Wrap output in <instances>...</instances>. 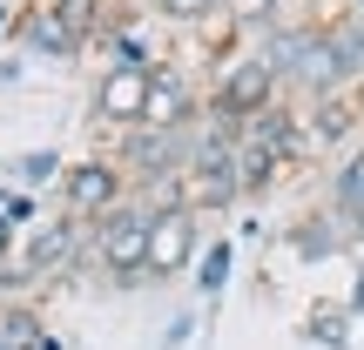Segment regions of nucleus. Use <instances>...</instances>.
Listing matches in <instances>:
<instances>
[{
    "label": "nucleus",
    "instance_id": "dca6fc26",
    "mask_svg": "<svg viewBox=\"0 0 364 350\" xmlns=\"http://www.w3.org/2000/svg\"><path fill=\"white\" fill-rule=\"evenodd\" d=\"M156 13H169V21H182V27H196V21H230L223 0H156Z\"/></svg>",
    "mask_w": 364,
    "mask_h": 350
},
{
    "label": "nucleus",
    "instance_id": "f257e3e1",
    "mask_svg": "<svg viewBox=\"0 0 364 350\" xmlns=\"http://www.w3.org/2000/svg\"><path fill=\"white\" fill-rule=\"evenodd\" d=\"M149 222H156V216H149L142 202H115L108 216H95L88 249H95V263H102L122 290L149 283Z\"/></svg>",
    "mask_w": 364,
    "mask_h": 350
},
{
    "label": "nucleus",
    "instance_id": "0eeeda50",
    "mask_svg": "<svg viewBox=\"0 0 364 350\" xmlns=\"http://www.w3.org/2000/svg\"><path fill=\"white\" fill-rule=\"evenodd\" d=\"M21 40L41 54V61H75V54L88 48V40H81V34H75V27H68L54 7H27V21H21Z\"/></svg>",
    "mask_w": 364,
    "mask_h": 350
},
{
    "label": "nucleus",
    "instance_id": "aec40b11",
    "mask_svg": "<svg viewBox=\"0 0 364 350\" xmlns=\"http://www.w3.org/2000/svg\"><path fill=\"white\" fill-rule=\"evenodd\" d=\"M21 21H27V13L14 7V0H0V40H14V34H21Z\"/></svg>",
    "mask_w": 364,
    "mask_h": 350
},
{
    "label": "nucleus",
    "instance_id": "9d476101",
    "mask_svg": "<svg viewBox=\"0 0 364 350\" xmlns=\"http://www.w3.org/2000/svg\"><path fill=\"white\" fill-rule=\"evenodd\" d=\"M351 324H358L351 303H317L304 337H311V344H331V350H351Z\"/></svg>",
    "mask_w": 364,
    "mask_h": 350
},
{
    "label": "nucleus",
    "instance_id": "4be33fe9",
    "mask_svg": "<svg viewBox=\"0 0 364 350\" xmlns=\"http://www.w3.org/2000/svg\"><path fill=\"white\" fill-rule=\"evenodd\" d=\"M351 317H364V270H358V283H351Z\"/></svg>",
    "mask_w": 364,
    "mask_h": 350
},
{
    "label": "nucleus",
    "instance_id": "39448f33",
    "mask_svg": "<svg viewBox=\"0 0 364 350\" xmlns=\"http://www.w3.org/2000/svg\"><path fill=\"white\" fill-rule=\"evenodd\" d=\"M149 75L156 67H102V81H95V121L142 128L149 121Z\"/></svg>",
    "mask_w": 364,
    "mask_h": 350
},
{
    "label": "nucleus",
    "instance_id": "1a4fd4ad",
    "mask_svg": "<svg viewBox=\"0 0 364 350\" xmlns=\"http://www.w3.org/2000/svg\"><path fill=\"white\" fill-rule=\"evenodd\" d=\"M324 34H331V48H338L344 81H364V13H344V21H331Z\"/></svg>",
    "mask_w": 364,
    "mask_h": 350
},
{
    "label": "nucleus",
    "instance_id": "6e6552de",
    "mask_svg": "<svg viewBox=\"0 0 364 350\" xmlns=\"http://www.w3.org/2000/svg\"><path fill=\"white\" fill-rule=\"evenodd\" d=\"M304 128H311V142H351V128H358V108H351V94H324V102H311V115H304Z\"/></svg>",
    "mask_w": 364,
    "mask_h": 350
},
{
    "label": "nucleus",
    "instance_id": "9b49d317",
    "mask_svg": "<svg viewBox=\"0 0 364 350\" xmlns=\"http://www.w3.org/2000/svg\"><path fill=\"white\" fill-rule=\"evenodd\" d=\"M284 169H290V162H284V155H270V148H250V142L236 148V175H243V195H263Z\"/></svg>",
    "mask_w": 364,
    "mask_h": 350
},
{
    "label": "nucleus",
    "instance_id": "423d86ee",
    "mask_svg": "<svg viewBox=\"0 0 364 350\" xmlns=\"http://www.w3.org/2000/svg\"><path fill=\"white\" fill-rule=\"evenodd\" d=\"M81 256V216H61V222H41L34 243H27V263L7 276V283H34V276H54Z\"/></svg>",
    "mask_w": 364,
    "mask_h": 350
},
{
    "label": "nucleus",
    "instance_id": "f3484780",
    "mask_svg": "<svg viewBox=\"0 0 364 350\" xmlns=\"http://www.w3.org/2000/svg\"><path fill=\"white\" fill-rule=\"evenodd\" d=\"M277 7H284V0H223V13H230L236 27H270Z\"/></svg>",
    "mask_w": 364,
    "mask_h": 350
},
{
    "label": "nucleus",
    "instance_id": "5701e85b",
    "mask_svg": "<svg viewBox=\"0 0 364 350\" xmlns=\"http://www.w3.org/2000/svg\"><path fill=\"white\" fill-rule=\"evenodd\" d=\"M0 81H21V61H0Z\"/></svg>",
    "mask_w": 364,
    "mask_h": 350
},
{
    "label": "nucleus",
    "instance_id": "2eb2a0df",
    "mask_svg": "<svg viewBox=\"0 0 364 350\" xmlns=\"http://www.w3.org/2000/svg\"><path fill=\"white\" fill-rule=\"evenodd\" d=\"M14 175L34 189V182H61V175H68V162L54 155V148H34V155H21V162H14Z\"/></svg>",
    "mask_w": 364,
    "mask_h": 350
},
{
    "label": "nucleus",
    "instance_id": "f8f14e48",
    "mask_svg": "<svg viewBox=\"0 0 364 350\" xmlns=\"http://www.w3.org/2000/svg\"><path fill=\"white\" fill-rule=\"evenodd\" d=\"M230 270H236V249L230 243H203V256H196V290H203V297H223V290H230Z\"/></svg>",
    "mask_w": 364,
    "mask_h": 350
},
{
    "label": "nucleus",
    "instance_id": "6ab92c4d",
    "mask_svg": "<svg viewBox=\"0 0 364 350\" xmlns=\"http://www.w3.org/2000/svg\"><path fill=\"white\" fill-rule=\"evenodd\" d=\"M344 229H351V249H364V195L344 209Z\"/></svg>",
    "mask_w": 364,
    "mask_h": 350
},
{
    "label": "nucleus",
    "instance_id": "a211bd4d",
    "mask_svg": "<svg viewBox=\"0 0 364 350\" xmlns=\"http://www.w3.org/2000/svg\"><path fill=\"white\" fill-rule=\"evenodd\" d=\"M27 216H34V202H27V195L21 189H7V182H0V243H7V236L14 229H21V222Z\"/></svg>",
    "mask_w": 364,
    "mask_h": 350
},
{
    "label": "nucleus",
    "instance_id": "412c9836",
    "mask_svg": "<svg viewBox=\"0 0 364 350\" xmlns=\"http://www.w3.org/2000/svg\"><path fill=\"white\" fill-rule=\"evenodd\" d=\"M189 337H196V317H176V324H169V337H162V344H169V350H182Z\"/></svg>",
    "mask_w": 364,
    "mask_h": 350
},
{
    "label": "nucleus",
    "instance_id": "20e7f679",
    "mask_svg": "<svg viewBox=\"0 0 364 350\" xmlns=\"http://www.w3.org/2000/svg\"><path fill=\"white\" fill-rule=\"evenodd\" d=\"M196 256H203V216L162 209L149 222V276H182V270H196Z\"/></svg>",
    "mask_w": 364,
    "mask_h": 350
},
{
    "label": "nucleus",
    "instance_id": "4468645a",
    "mask_svg": "<svg viewBox=\"0 0 364 350\" xmlns=\"http://www.w3.org/2000/svg\"><path fill=\"white\" fill-rule=\"evenodd\" d=\"M358 195H364V148H358V155H344V162H338V182H331V209L344 216V209H351Z\"/></svg>",
    "mask_w": 364,
    "mask_h": 350
},
{
    "label": "nucleus",
    "instance_id": "ddd939ff",
    "mask_svg": "<svg viewBox=\"0 0 364 350\" xmlns=\"http://www.w3.org/2000/svg\"><path fill=\"white\" fill-rule=\"evenodd\" d=\"M290 243H297L304 256H331V249H351V229H331V216H311Z\"/></svg>",
    "mask_w": 364,
    "mask_h": 350
},
{
    "label": "nucleus",
    "instance_id": "7ed1b4c3",
    "mask_svg": "<svg viewBox=\"0 0 364 350\" xmlns=\"http://www.w3.org/2000/svg\"><path fill=\"white\" fill-rule=\"evenodd\" d=\"M61 202H68V216H81V222H95V216H108L115 202H129V175L115 169V162H68V175H61Z\"/></svg>",
    "mask_w": 364,
    "mask_h": 350
},
{
    "label": "nucleus",
    "instance_id": "393cba45",
    "mask_svg": "<svg viewBox=\"0 0 364 350\" xmlns=\"http://www.w3.org/2000/svg\"><path fill=\"white\" fill-rule=\"evenodd\" d=\"M0 350H14V344H7V337H0Z\"/></svg>",
    "mask_w": 364,
    "mask_h": 350
},
{
    "label": "nucleus",
    "instance_id": "b1692460",
    "mask_svg": "<svg viewBox=\"0 0 364 350\" xmlns=\"http://www.w3.org/2000/svg\"><path fill=\"white\" fill-rule=\"evenodd\" d=\"M351 13H364V0H351Z\"/></svg>",
    "mask_w": 364,
    "mask_h": 350
},
{
    "label": "nucleus",
    "instance_id": "f03ea898",
    "mask_svg": "<svg viewBox=\"0 0 364 350\" xmlns=\"http://www.w3.org/2000/svg\"><path fill=\"white\" fill-rule=\"evenodd\" d=\"M277 94H284V81L270 75V61H263V54H236V61H223L216 88H209V115L250 121V115H263V108H277Z\"/></svg>",
    "mask_w": 364,
    "mask_h": 350
}]
</instances>
